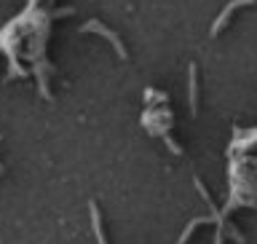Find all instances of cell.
Here are the masks:
<instances>
[{
  "label": "cell",
  "instance_id": "7a4b0ae2",
  "mask_svg": "<svg viewBox=\"0 0 257 244\" xmlns=\"http://www.w3.org/2000/svg\"><path fill=\"white\" fill-rule=\"evenodd\" d=\"M196 97H198V84H196V67H190V110L196 113Z\"/></svg>",
  "mask_w": 257,
  "mask_h": 244
},
{
  "label": "cell",
  "instance_id": "6da1fadb",
  "mask_svg": "<svg viewBox=\"0 0 257 244\" xmlns=\"http://www.w3.org/2000/svg\"><path fill=\"white\" fill-rule=\"evenodd\" d=\"M246 3H252V0H233V3H230L228 8H225L222 14H220V19L214 22V27H212V35H217V32L222 30V24L228 22V16H230V11H233V8H238V6H246Z\"/></svg>",
  "mask_w": 257,
  "mask_h": 244
}]
</instances>
